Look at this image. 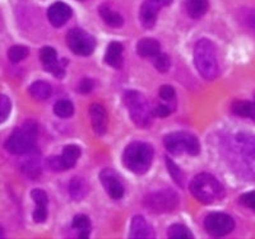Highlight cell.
I'll use <instances>...</instances> for the list:
<instances>
[{
  "label": "cell",
  "mask_w": 255,
  "mask_h": 239,
  "mask_svg": "<svg viewBox=\"0 0 255 239\" xmlns=\"http://www.w3.org/2000/svg\"><path fill=\"white\" fill-rule=\"evenodd\" d=\"M226 152L232 169L247 181L255 179V136L238 133L226 141Z\"/></svg>",
  "instance_id": "6da1fadb"
},
{
  "label": "cell",
  "mask_w": 255,
  "mask_h": 239,
  "mask_svg": "<svg viewBox=\"0 0 255 239\" xmlns=\"http://www.w3.org/2000/svg\"><path fill=\"white\" fill-rule=\"evenodd\" d=\"M194 63L198 72L207 80H213L217 78L220 67L217 61V51L209 40L198 41L194 47Z\"/></svg>",
  "instance_id": "7a4b0ae2"
},
{
  "label": "cell",
  "mask_w": 255,
  "mask_h": 239,
  "mask_svg": "<svg viewBox=\"0 0 255 239\" xmlns=\"http://www.w3.org/2000/svg\"><path fill=\"white\" fill-rule=\"evenodd\" d=\"M153 160V149L151 145L134 141L127 147L123 154V163L130 172L143 174L149 169Z\"/></svg>",
  "instance_id": "3957f363"
},
{
  "label": "cell",
  "mask_w": 255,
  "mask_h": 239,
  "mask_svg": "<svg viewBox=\"0 0 255 239\" xmlns=\"http://www.w3.org/2000/svg\"><path fill=\"white\" fill-rule=\"evenodd\" d=\"M190 191L193 196L203 204H213L225 196L222 184L208 173L195 176L190 182Z\"/></svg>",
  "instance_id": "277c9868"
},
{
  "label": "cell",
  "mask_w": 255,
  "mask_h": 239,
  "mask_svg": "<svg viewBox=\"0 0 255 239\" xmlns=\"http://www.w3.org/2000/svg\"><path fill=\"white\" fill-rule=\"evenodd\" d=\"M37 139V125L33 121L24 122L22 126L13 131L5 141V149L14 156L31 153Z\"/></svg>",
  "instance_id": "5b68a950"
},
{
  "label": "cell",
  "mask_w": 255,
  "mask_h": 239,
  "mask_svg": "<svg viewBox=\"0 0 255 239\" xmlns=\"http://www.w3.org/2000/svg\"><path fill=\"white\" fill-rule=\"evenodd\" d=\"M124 103L127 106L131 120L138 127H148L152 122V112L144 95L135 90H129L124 94Z\"/></svg>",
  "instance_id": "8992f818"
},
{
  "label": "cell",
  "mask_w": 255,
  "mask_h": 239,
  "mask_svg": "<svg viewBox=\"0 0 255 239\" xmlns=\"http://www.w3.org/2000/svg\"><path fill=\"white\" fill-rule=\"evenodd\" d=\"M165 147L171 154H183L198 156L200 152V144L197 136L185 131L172 133L165 138Z\"/></svg>",
  "instance_id": "52a82bcc"
},
{
  "label": "cell",
  "mask_w": 255,
  "mask_h": 239,
  "mask_svg": "<svg viewBox=\"0 0 255 239\" xmlns=\"http://www.w3.org/2000/svg\"><path fill=\"white\" fill-rule=\"evenodd\" d=\"M67 45L76 55L88 56L96 47V40L92 35L81 28H73L68 32Z\"/></svg>",
  "instance_id": "ba28073f"
},
{
  "label": "cell",
  "mask_w": 255,
  "mask_h": 239,
  "mask_svg": "<svg viewBox=\"0 0 255 239\" xmlns=\"http://www.w3.org/2000/svg\"><path fill=\"white\" fill-rule=\"evenodd\" d=\"M207 233L213 237H223L231 233L235 228V222L231 216L223 213H212L204 220Z\"/></svg>",
  "instance_id": "9c48e42d"
},
{
  "label": "cell",
  "mask_w": 255,
  "mask_h": 239,
  "mask_svg": "<svg viewBox=\"0 0 255 239\" xmlns=\"http://www.w3.org/2000/svg\"><path fill=\"white\" fill-rule=\"evenodd\" d=\"M81 156V149L77 145H67L63 149L60 157H50L47 159V167L54 172H61V170L70 169L76 165Z\"/></svg>",
  "instance_id": "30bf717a"
},
{
  "label": "cell",
  "mask_w": 255,
  "mask_h": 239,
  "mask_svg": "<svg viewBox=\"0 0 255 239\" xmlns=\"http://www.w3.org/2000/svg\"><path fill=\"white\" fill-rule=\"evenodd\" d=\"M176 193L172 191H159V192L152 193L145 200V204L153 213H167L172 211L177 206Z\"/></svg>",
  "instance_id": "8fae6325"
},
{
  "label": "cell",
  "mask_w": 255,
  "mask_h": 239,
  "mask_svg": "<svg viewBox=\"0 0 255 239\" xmlns=\"http://www.w3.org/2000/svg\"><path fill=\"white\" fill-rule=\"evenodd\" d=\"M172 0H145L140 6L139 19L144 28H152L156 23L157 13L165 6L170 5Z\"/></svg>",
  "instance_id": "7c38bea8"
},
{
  "label": "cell",
  "mask_w": 255,
  "mask_h": 239,
  "mask_svg": "<svg viewBox=\"0 0 255 239\" xmlns=\"http://www.w3.org/2000/svg\"><path fill=\"white\" fill-rule=\"evenodd\" d=\"M100 178H101L102 184H104L105 190L106 192L110 195L111 199L114 200H119L122 199L123 195H124V186L120 182L119 177L114 172L113 169H104L100 174Z\"/></svg>",
  "instance_id": "4fadbf2b"
},
{
  "label": "cell",
  "mask_w": 255,
  "mask_h": 239,
  "mask_svg": "<svg viewBox=\"0 0 255 239\" xmlns=\"http://www.w3.org/2000/svg\"><path fill=\"white\" fill-rule=\"evenodd\" d=\"M72 17V9L65 3H54L47 10V18L54 27H61Z\"/></svg>",
  "instance_id": "5bb4252c"
},
{
  "label": "cell",
  "mask_w": 255,
  "mask_h": 239,
  "mask_svg": "<svg viewBox=\"0 0 255 239\" xmlns=\"http://www.w3.org/2000/svg\"><path fill=\"white\" fill-rule=\"evenodd\" d=\"M40 59L44 64L45 70L52 73V74L61 78L64 75V67L58 61V54L52 47H44L40 51Z\"/></svg>",
  "instance_id": "9a60e30c"
},
{
  "label": "cell",
  "mask_w": 255,
  "mask_h": 239,
  "mask_svg": "<svg viewBox=\"0 0 255 239\" xmlns=\"http://www.w3.org/2000/svg\"><path fill=\"white\" fill-rule=\"evenodd\" d=\"M91 124L96 135L102 136L108 130V113L101 104H92L90 108Z\"/></svg>",
  "instance_id": "2e32d148"
},
{
  "label": "cell",
  "mask_w": 255,
  "mask_h": 239,
  "mask_svg": "<svg viewBox=\"0 0 255 239\" xmlns=\"http://www.w3.org/2000/svg\"><path fill=\"white\" fill-rule=\"evenodd\" d=\"M32 200L37 205L33 213V220L36 223H44L47 218V195L42 190H33L31 192Z\"/></svg>",
  "instance_id": "e0dca14e"
},
{
  "label": "cell",
  "mask_w": 255,
  "mask_h": 239,
  "mask_svg": "<svg viewBox=\"0 0 255 239\" xmlns=\"http://www.w3.org/2000/svg\"><path fill=\"white\" fill-rule=\"evenodd\" d=\"M130 238H153L154 233L151 225L145 222L143 216H134L130 225Z\"/></svg>",
  "instance_id": "ac0fdd59"
},
{
  "label": "cell",
  "mask_w": 255,
  "mask_h": 239,
  "mask_svg": "<svg viewBox=\"0 0 255 239\" xmlns=\"http://www.w3.org/2000/svg\"><path fill=\"white\" fill-rule=\"evenodd\" d=\"M105 63L120 69L123 65V45L120 42H111L108 47L106 55H105Z\"/></svg>",
  "instance_id": "d6986e66"
},
{
  "label": "cell",
  "mask_w": 255,
  "mask_h": 239,
  "mask_svg": "<svg viewBox=\"0 0 255 239\" xmlns=\"http://www.w3.org/2000/svg\"><path fill=\"white\" fill-rule=\"evenodd\" d=\"M136 52L142 58H154L159 54V43L153 38H143L136 43Z\"/></svg>",
  "instance_id": "ffe728a7"
},
{
  "label": "cell",
  "mask_w": 255,
  "mask_h": 239,
  "mask_svg": "<svg viewBox=\"0 0 255 239\" xmlns=\"http://www.w3.org/2000/svg\"><path fill=\"white\" fill-rule=\"evenodd\" d=\"M100 15L104 19V22L108 26L113 27V28H120L124 24V19L119 13L114 12L113 9L109 8L108 5H102L100 8Z\"/></svg>",
  "instance_id": "44dd1931"
},
{
  "label": "cell",
  "mask_w": 255,
  "mask_h": 239,
  "mask_svg": "<svg viewBox=\"0 0 255 239\" xmlns=\"http://www.w3.org/2000/svg\"><path fill=\"white\" fill-rule=\"evenodd\" d=\"M186 12L191 18L203 17L208 10V0H186Z\"/></svg>",
  "instance_id": "7402d4cb"
},
{
  "label": "cell",
  "mask_w": 255,
  "mask_h": 239,
  "mask_svg": "<svg viewBox=\"0 0 255 239\" xmlns=\"http://www.w3.org/2000/svg\"><path fill=\"white\" fill-rule=\"evenodd\" d=\"M29 94L37 101H46L51 95V86L46 81H36L29 86Z\"/></svg>",
  "instance_id": "603a6c76"
},
{
  "label": "cell",
  "mask_w": 255,
  "mask_h": 239,
  "mask_svg": "<svg viewBox=\"0 0 255 239\" xmlns=\"http://www.w3.org/2000/svg\"><path fill=\"white\" fill-rule=\"evenodd\" d=\"M232 112L241 117L252 118L255 121V103L248 101H236L232 104Z\"/></svg>",
  "instance_id": "cb8c5ba5"
},
{
  "label": "cell",
  "mask_w": 255,
  "mask_h": 239,
  "mask_svg": "<svg viewBox=\"0 0 255 239\" xmlns=\"http://www.w3.org/2000/svg\"><path fill=\"white\" fill-rule=\"evenodd\" d=\"M69 191H70V195H72L73 199L82 200L84 196H86V195H87L88 187L83 179L76 177V178H73L72 181H70Z\"/></svg>",
  "instance_id": "d4e9b609"
},
{
  "label": "cell",
  "mask_w": 255,
  "mask_h": 239,
  "mask_svg": "<svg viewBox=\"0 0 255 239\" xmlns=\"http://www.w3.org/2000/svg\"><path fill=\"white\" fill-rule=\"evenodd\" d=\"M72 227L73 229H76V231L79 232V237L81 238H86L90 234L91 222L88 219V216L83 215V214H79V215L74 216Z\"/></svg>",
  "instance_id": "484cf974"
},
{
  "label": "cell",
  "mask_w": 255,
  "mask_h": 239,
  "mask_svg": "<svg viewBox=\"0 0 255 239\" xmlns=\"http://www.w3.org/2000/svg\"><path fill=\"white\" fill-rule=\"evenodd\" d=\"M74 112V107H73L72 102L67 101V99H61L58 101L54 106V113L60 118H68L73 115Z\"/></svg>",
  "instance_id": "4316f807"
},
{
  "label": "cell",
  "mask_w": 255,
  "mask_h": 239,
  "mask_svg": "<svg viewBox=\"0 0 255 239\" xmlns=\"http://www.w3.org/2000/svg\"><path fill=\"white\" fill-rule=\"evenodd\" d=\"M168 238H193V234L188 228L181 224H174L168 228Z\"/></svg>",
  "instance_id": "83f0119b"
},
{
  "label": "cell",
  "mask_w": 255,
  "mask_h": 239,
  "mask_svg": "<svg viewBox=\"0 0 255 239\" xmlns=\"http://www.w3.org/2000/svg\"><path fill=\"white\" fill-rule=\"evenodd\" d=\"M28 56V49L24 46H20V45H17V46H12L8 51V58L12 63H19V61L24 60V59Z\"/></svg>",
  "instance_id": "f1b7e54d"
},
{
  "label": "cell",
  "mask_w": 255,
  "mask_h": 239,
  "mask_svg": "<svg viewBox=\"0 0 255 239\" xmlns=\"http://www.w3.org/2000/svg\"><path fill=\"white\" fill-rule=\"evenodd\" d=\"M12 110V103H10V99L4 94H0V124H3L8 118L9 113Z\"/></svg>",
  "instance_id": "f546056e"
},
{
  "label": "cell",
  "mask_w": 255,
  "mask_h": 239,
  "mask_svg": "<svg viewBox=\"0 0 255 239\" xmlns=\"http://www.w3.org/2000/svg\"><path fill=\"white\" fill-rule=\"evenodd\" d=\"M153 64L154 68H156L158 72L166 73L168 69H170V58L166 54H161L159 52L158 55H156L153 58Z\"/></svg>",
  "instance_id": "4dcf8cb0"
},
{
  "label": "cell",
  "mask_w": 255,
  "mask_h": 239,
  "mask_svg": "<svg viewBox=\"0 0 255 239\" xmlns=\"http://www.w3.org/2000/svg\"><path fill=\"white\" fill-rule=\"evenodd\" d=\"M166 163H167V169H168V172L171 173L172 178H174L179 184H183L184 177H183V173H181V170H180L179 168L176 167V164H175L174 161L170 160V159H166Z\"/></svg>",
  "instance_id": "1f68e13d"
},
{
  "label": "cell",
  "mask_w": 255,
  "mask_h": 239,
  "mask_svg": "<svg viewBox=\"0 0 255 239\" xmlns=\"http://www.w3.org/2000/svg\"><path fill=\"white\" fill-rule=\"evenodd\" d=\"M240 202L244 206H247L248 209L255 211V191H250V192L248 193H244L240 199Z\"/></svg>",
  "instance_id": "d6a6232c"
},
{
  "label": "cell",
  "mask_w": 255,
  "mask_h": 239,
  "mask_svg": "<svg viewBox=\"0 0 255 239\" xmlns=\"http://www.w3.org/2000/svg\"><path fill=\"white\" fill-rule=\"evenodd\" d=\"M159 97L163 101H172L175 97V89L171 85H162L159 88Z\"/></svg>",
  "instance_id": "836d02e7"
},
{
  "label": "cell",
  "mask_w": 255,
  "mask_h": 239,
  "mask_svg": "<svg viewBox=\"0 0 255 239\" xmlns=\"http://www.w3.org/2000/svg\"><path fill=\"white\" fill-rule=\"evenodd\" d=\"M171 113V108H168L166 104H158L154 108V115L158 116V117H166Z\"/></svg>",
  "instance_id": "e575fe53"
},
{
  "label": "cell",
  "mask_w": 255,
  "mask_h": 239,
  "mask_svg": "<svg viewBox=\"0 0 255 239\" xmlns=\"http://www.w3.org/2000/svg\"><path fill=\"white\" fill-rule=\"evenodd\" d=\"M93 88V81L91 80V79H83V80L81 81V84H79V90H81L82 93H88L91 92Z\"/></svg>",
  "instance_id": "d590c367"
},
{
  "label": "cell",
  "mask_w": 255,
  "mask_h": 239,
  "mask_svg": "<svg viewBox=\"0 0 255 239\" xmlns=\"http://www.w3.org/2000/svg\"><path fill=\"white\" fill-rule=\"evenodd\" d=\"M249 24L252 28H255V14H252L249 17Z\"/></svg>",
  "instance_id": "8d00e7d4"
},
{
  "label": "cell",
  "mask_w": 255,
  "mask_h": 239,
  "mask_svg": "<svg viewBox=\"0 0 255 239\" xmlns=\"http://www.w3.org/2000/svg\"><path fill=\"white\" fill-rule=\"evenodd\" d=\"M3 237V229H1V227H0V238Z\"/></svg>",
  "instance_id": "74e56055"
},
{
  "label": "cell",
  "mask_w": 255,
  "mask_h": 239,
  "mask_svg": "<svg viewBox=\"0 0 255 239\" xmlns=\"http://www.w3.org/2000/svg\"><path fill=\"white\" fill-rule=\"evenodd\" d=\"M81 1H83V0H81Z\"/></svg>",
  "instance_id": "f35d334b"
}]
</instances>
